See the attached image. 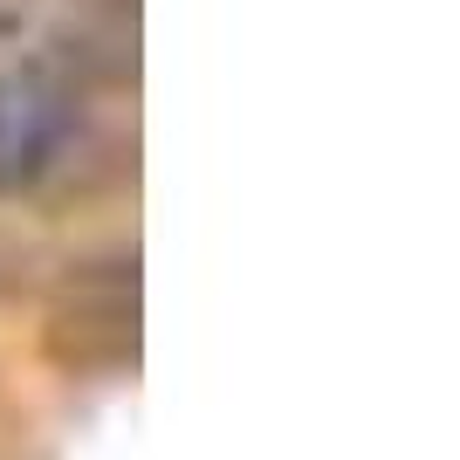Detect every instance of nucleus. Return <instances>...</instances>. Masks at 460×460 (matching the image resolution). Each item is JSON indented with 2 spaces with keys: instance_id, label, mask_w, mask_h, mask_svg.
<instances>
[{
  "instance_id": "f257e3e1",
  "label": "nucleus",
  "mask_w": 460,
  "mask_h": 460,
  "mask_svg": "<svg viewBox=\"0 0 460 460\" xmlns=\"http://www.w3.org/2000/svg\"><path fill=\"white\" fill-rule=\"evenodd\" d=\"M69 137V96L41 69H0V192L49 172Z\"/></svg>"
}]
</instances>
